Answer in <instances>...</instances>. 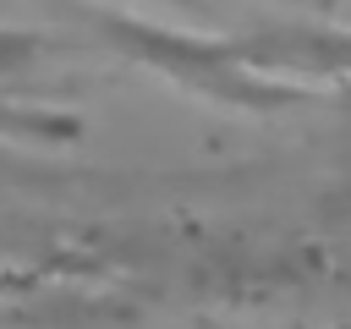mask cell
I'll return each mask as SVG.
<instances>
[{"label": "cell", "mask_w": 351, "mask_h": 329, "mask_svg": "<svg viewBox=\"0 0 351 329\" xmlns=\"http://www.w3.org/2000/svg\"><path fill=\"white\" fill-rule=\"evenodd\" d=\"M104 38L137 60L170 77L176 88H192L219 104H296L302 88L285 82L291 71H346L351 66V33H252V38H192V33H165L132 16H104Z\"/></svg>", "instance_id": "cell-1"}]
</instances>
